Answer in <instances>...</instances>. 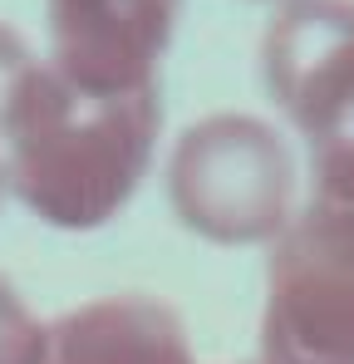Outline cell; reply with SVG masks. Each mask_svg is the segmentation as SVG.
<instances>
[{
  "label": "cell",
  "mask_w": 354,
  "mask_h": 364,
  "mask_svg": "<svg viewBox=\"0 0 354 364\" xmlns=\"http://www.w3.org/2000/svg\"><path fill=\"white\" fill-rule=\"evenodd\" d=\"M153 94H89L30 64L0 128L10 192L59 232H94L114 222L138 192L158 148Z\"/></svg>",
  "instance_id": "obj_1"
},
{
  "label": "cell",
  "mask_w": 354,
  "mask_h": 364,
  "mask_svg": "<svg viewBox=\"0 0 354 364\" xmlns=\"http://www.w3.org/2000/svg\"><path fill=\"white\" fill-rule=\"evenodd\" d=\"M261 364H354V202L315 197L276 237Z\"/></svg>",
  "instance_id": "obj_4"
},
{
  "label": "cell",
  "mask_w": 354,
  "mask_h": 364,
  "mask_svg": "<svg viewBox=\"0 0 354 364\" xmlns=\"http://www.w3.org/2000/svg\"><path fill=\"white\" fill-rule=\"evenodd\" d=\"M5 192H10V182H5V153H0V202H5Z\"/></svg>",
  "instance_id": "obj_9"
},
{
  "label": "cell",
  "mask_w": 354,
  "mask_h": 364,
  "mask_svg": "<svg viewBox=\"0 0 354 364\" xmlns=\"http://www.w3.org/2000/svg\"><path fill=\"white\" fill-rule=\"evenodd\" d=\"M30 50H25V40L10 30V25H0V128H5V114H10V99H15V89H20V79L30 74Z\"/></svg>",
  "instance_id": "obj_8"
},
{
  "label": "cell",
  "mask_w": 354,
  "mask_h": 364,
  "mask_svg": "<svg viewBox=\"0 0 354 364\" xmlns=\"http://www.w3.org/2000/svg\"><path fill=\"white\" fill-rule=\"evenodd\" d=\"M40 364H192V340L168 301L104 296L45 325Z\"/></svg>",
  "instance_id": "obj_6"
},
{
  "label": "cell",
  "mask_w": 354,
  "mask_h": 364,
  "mask_svg": "<svg viewBox=\"0 0 354 364\" xmlns=\"http://www.w3.org/2000/svg\"><path fill=\"white\" fill-rule=\"evenodd\" d=\"M40 355H45V325L0 276V364H40Z\"/></svg>",
  "instance_id": "obj_7"
},
{
  "label": "cell",
  "mask_w": 354,
  "mask_h": 364,
  "mask_svg": "<svg viewBox=\"0 0 354 364\" xmlns=\"http://www.w3.org/2000/svg\"><path fill=\"white\" fill-rule=\"evenodd\" d=\"M261 69L310 148L315 197L354 202V0H286L266 25Z\"/></svg>",
  "instance_id": "obj_3"
},
{
  "label": "cell",
  "mask_w": 354,
  "mask_h": 364,
  "mask_svg": "<svg viewBox=\"0 0 354 364\" xmlns=\"http://www.w3.org/2000/svg\"><path fill=\"white\" fill-rule=\"evenodd\" d=\"M182 0H45L50 69L89 94H153Z\"/></svg>",
  "instance_id": "obj_5"
},
{
  "label": "cell",
  "mask_w": 354,
  "mask_h": 364,
  "mask_svg": "<svg viewBox=\"0 0 354 364\" xmlns=\"http://www.w3.org/2000/svg\"><path fill=\"white\" fill-rule=\"evenodd\" d=\"M168 197L177 222L217 246L276 242L291 227V153L271 123L212 114L177 138Z\"/></svg>",
  "instance_id": "obj_2"
}]
</instances>
